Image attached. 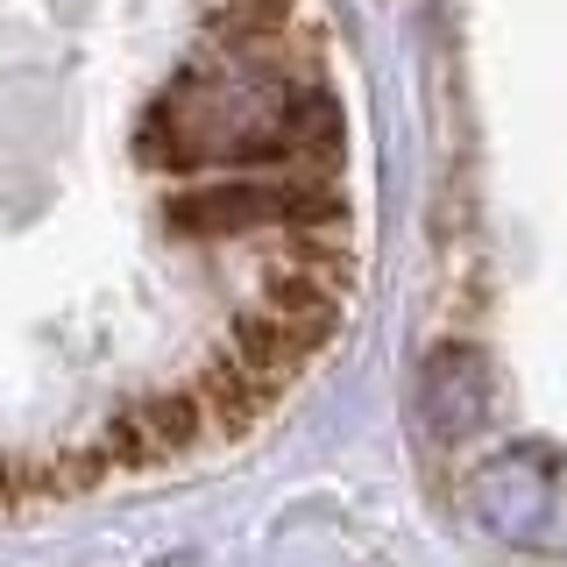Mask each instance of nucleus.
Segmentation results:
<instances>
[{"label":"nucleus","instance_id":"f257e3e1","mask_svg":"<svg viewBox=\"0 0 567 567\" xmlns=\"http://www.w3.org/2000/svg\"><path fill=\"white\" fill-rule=\"evenodd\" d=\"M64 220L341 327L354 121L319 0H0V248Z\"/></svg>","mask_w":567,"mask_h":567},{"label":"nucleus","instance_id":"f03ea898","mask_svg":"<svg viewBox=\"0 0 567 567\" xmlns=\"http://www.w3.org/2000/svg\"><path fill=\"white\" fill-rule=\"evenodd\" d=\"M489 398H496V377L483 362V348L468 341H440L419 369V419L440 447H461L468 433H483L489 419Z\"/></svg>","mask_w":567,"mask_h":567}]
</instances>
